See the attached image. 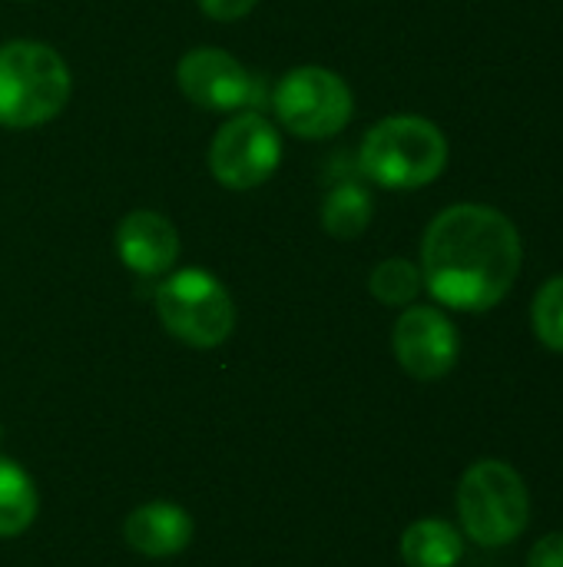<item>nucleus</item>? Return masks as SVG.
<instances>
[{"label":"nucleus","mask_w":563,"mask_h":567,"mask_svg":"<svg viewBox=\"0 0 563 567\" xmlns=\"http://www.w3.org/2000/svg\"><path fill=\"white\" fill-rule=\"evenodd\" d=\"M37 518V488L33 478L13 462L0 455V538L23 535Z\"/></svg>","instance_id":"14"},{"label":"nucleus","mask_w":563,"mask_h":567,"mask_svg":"<svg viewBox=\"0 0 563 567\" xmlns=\"http://www.w3.org/2000/svg\"><path fill=\"white\" fill-rule=\"evenodd\" d=\"M372 213H375V203H372V193L362 186V183H338L325 193V203H322V229L338 239V243H352L358 239L368 226H372Z\"/></svg>","instance_id":"13"},{"label":"nucleus","mask_w":563,"mask_h":567,"mask_svg":"<svg viewBox=\"0 0 563 567\" xmlns=\"http://www.w3.org/2000/svg\"><path fill=\"white\" fill-rule=\"evenodd\" d=\"M528 567H563V532L544 535V538L531 548Z\"/></svg>","instance_id":"18"},{"label":"nucleus","mask_w":563,"mask_h":567,"mask_svg":"<svg viewBox=\"0 0 563 567\" xmlns=\"http://www.w3.org/2000/svg\"><path fill=\"white\" fill-rule=\"evenodd\" d=\"M531 322H534V336L541 339V346L563 355V276L548 279L538 289L534 306H531Z\"/></svg>","instance_id":"16"},{"label":"nucleus","mask_w":563,"mask_h":567,"mask_svg":"<svg viewBox=\"0 0 563 567\" xmlns=\"http://www.w3.org/2000/svg\"><path fill=\"white\" fill-rule=\"evenodd\" d=\"M279 123L299 140H329L352 123V86L329 66H295L272 90Z\"/></svg>","instance_id":"6"},{"label":"nucleus","mask_w":563,"mask_h":567,"mask_svg":"<svg viewBox=\"0 0 563 567\" xmlns=\"http://www.w3.org/2000/svg\"><path fill=\"white\" fill-rule=\"evenodd\" d=\"M123 535H126V545L146 558H173L189 548L192 518L179 505L149 502L126 518Z\"/></svg>","instance_id":"11"},{"label":"nucleus","mask_w":563,"mask_h":567,"mask_svg":"<svg viewBox=\"0 0 563 567\" xmlns=\"http://www.w3.org/2000/svg\"><path fill=\"white\" fill-rule=\"evenodd\" d=\"M73 93L66 60L40 40L0 43V126L33 130L63 113Z\"/></svg>","instance_id":"2"},{"label":"nucleus","mask_w":563,"mask_h":567,"mask_svg":"<svg viewBox=\"0 0 563 567\" xmlns=\"http://www.w3.org/2000/svg\"><path fill=\"white\" fill-rule=\"evenodd\" d=\"M461 555V532L441 518H421L402 535V558L408 567H455Z\"/></svg>","instance_id":"12"},{"label":"nucleus","mask_w":563,"mask_h":567,"mask_svg":"<svg viewBox=\"0 0 563 567\" xmlns=\"http://www.w3.org/2000/svg\"><path fill=\"white\" fill-rule=\"evenodd\" d=\"M156 316L173 339L192 349H216L236 329V302L206 269H179L166 276L156 289Z\"/></svg>","instance_id":"5"},{"label":"nucleus","mask_w":563,"mask_h":567,"mask_svg":"<svg viewBox=\"0 0 563 567\" xmlns=\"http://www.w3.org/2000/svg\"><path fill=\"white\" fill-rule=\"evenodd\" d=\"M199 10L209 17V20H219V23H232V20H242L256 10L259 0H196Z\"/></svg>","instance_id":"17"},{"label":"nucleus","mask_w":563,"mask_h":567,"mask_svg":"<svg viewBox=\"0 0 563 567\" xmlns=\"http://www.w3.org/2000/svg\"><path fill=\"white\" fill-rule=\"evenodd\" d=\"M392 349L398 365L418 379V382H435L445 379L458 355H461V339L455 322L435 309V306H408L392 332Z\"/></svg>","instance_id":"8"},{"label":"nucleus","mask_w":563,"mask_h":567,"mask_svg":"<svg viewBox=\"0 0 563 567\" xmlns=\"http://www.w3.org/2000/svg\"><path fill=\"white\" fill-rule=\"evenodd\" d=\"M362 173L385 189H421L448 166V140L425 116H385L358 146Z\"/></svg>","instance_id":"3"},{"label":"nucleus","mask_w":563,"mask_h":567,"mask_svg":"<svg viewBox=\"0 0 563 567\" xmlns=\"http://www.w3.org/2000/svg\"><path fill=\"white\" fill-rule=\"evenodd\" d=\"M176 83L192 106L209 113H239L252 103L249 70L222 47H196L183 53Z\"/></svg>","instance_id":"9"},{"label":"nucleus","mask_w":563,"mask_h":567,"mask_svg":"<svg viewBox=\"0 0 563 567\" xmlns=\"http://www.w3.org/2000/svg\"><path fill=\"white\" fill-rule=\"evenodd\" d=\"M425 279L411 259H385L372 269L368 289L382 306H411L421 292Z\"/></svg>","instance_id":"15"},{"label":"nucleus","mask_w":563,"mask_h":567,"mask_svg":"<svg viewBox=\"0 0 563 567\" xmlns=\"http://www.w3.org/2000/svg\"><path fill=\"white\" fill-rule=\"evenodd\" d=\"M521 233L501 209L458 203L428 223L418 269L441 306L458 312H488L508 299L521 276Z\"/></svg>","instance_id":"1"},{"label":"nucleus","mask_w":563,"mask_h":567,"mask_svg":"<svg viewBox=\"0 0 563 567\" xmlns=\"http://www.w3.org/2000/svg\"><path fill=\"white\" fill-rule=\"evenodd\" d=\"M116 252L136 276H166L179 259V233L156 209H133L116 226Z\"/></svg>","instance_id":"10"},{"label":"nucleus","mask_w":563,"mask_h":567,"mask_svg":"<svg viewBox=\"0 0 563 567\" xmlns=\"http://www.w3.org/2000/svg\"><path fill=\"white\" fill-rule=\"evenodd\" d=\"M531 495L524 478L501 458L475 462L458 482V518L475 545L504 548L524 528Z\"/></svg>","instance_id":"4"},{"label":"nucleus","mask_w":563,"mask_h":567,"mask_svg":"<svg viewBox=\"0 0 563 567\" xmlns=\"http://www.w3.org/2000/svg\"><path fill=\"white\" fill-rule=\"evenodd\" d=\"M282 163V136L259 110H239L209 143V173L232 193L259 189Z\"/></svg>","instance_id":"7"}]
</instances>
